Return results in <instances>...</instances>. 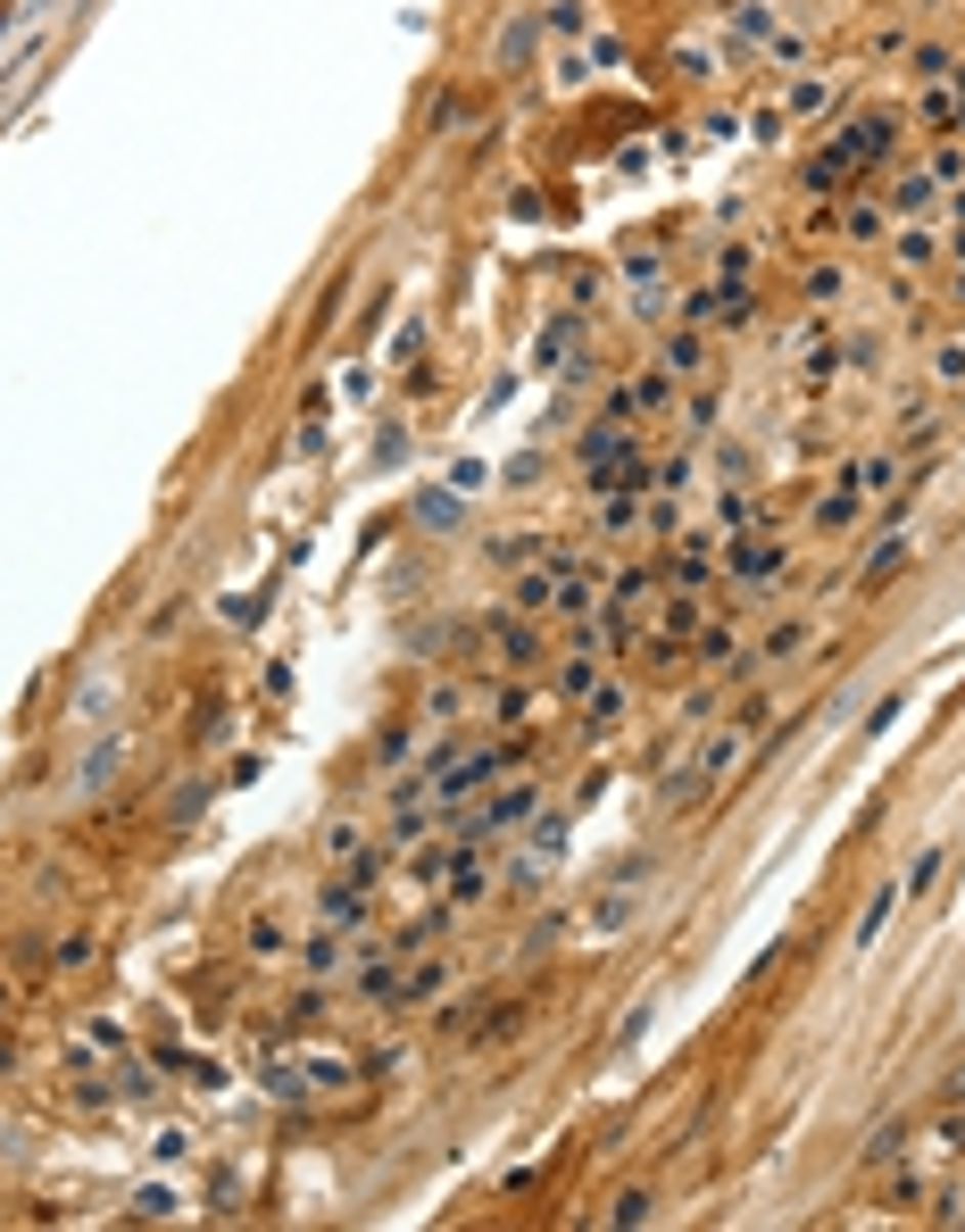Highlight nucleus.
<instances>
[{"label":"nucleus","instance_id":"nucleus-25","mask_svg":"<svg viewBox=\"0 0 965 1232\" xmlns=\"http://www.w3.org/2000/svg\"><path fill=\"white\" fill-rule=\"evenodd\" d=\"M9 1066H17V1041H9V1032H0V1074H9Z\"/></svg>","mask_w":965,"mask_h":1232},{"label":"nucleus","instance_id":"nucleus-10","mask_svg":"<svg viewBox=\"0 0 965 1232\" xmlns=\"http://www.w3.org/2000/svg\"><path fill=\"white\" fill-rule=\"evenodd\" d=\"M765 26H775V9H765V0H749V9H733V34H741V42H765Z\"/></svg>","mask_w":965,"mask_h":1232},{"label":"nucleus","instance_id":"nucleus-2","mask_svg":"<svg viewBox=\"0 0 965 1232\" xmlns=\"http://www.w3.org/2000/svg\"><path fill=\"white\" fill-rule=\"evenodd\" d=\"M350 992H358V1000H400V966H392V958H366Z\"/></svg>","mask_w":965,"mask_h":1232},{"label":"nucleus","instance_id":"nucleus-21","mask_svg":"<svg viewBox=\"0 0 965 1232\" xmlns=\"http://www.w3.org/2000/svg\"><path fill=\"white\" fill-rule=\"evenodd\" d=\"M666 366H674V376H683V366H699V334H674V342H666Z\"/></svg>","mask_w":965,"mask_h":1232},{"label":"nucleus","instance_id":"nucleus-3","mask_svg":"<svg viewBox=\"0 0 965 1232\" xmlns=\"http://www.w3.org/2000/svg\"><path fill=\"white\" fill-rule=\"evenodd\" d=\"M699 791H707V775H699V766H683V775H666V783H658V808H674V817H683V808H699Z\"/></svg>","mask_w":965,"mask_h":1232},{"label":"nucleus","instance_id":"nucleus-4","mask_svg":"<svg viewBox=\"0 0 965 1232\" xmlns=\"http://www.w3.org/2000/svg\"><path fill=\"white\" fill-rule=\"evenodd\" d=\"M890 916H898V883H882V891H874V908H866V924H858V950H874V941L890 933Z\"/></svg>","mask_w":965,"mask_h":1232},{"label":"nucleus","instance_id":"nucleus-24","mask_svg":"<svg viewBox=\"0 0 965 1232\" xmlns=\"http://www.w3.org/2000/svg\"><path fill=\"white\" fill-rule=\"evenodd\" d=\"M932 366H940V376H949V384H957V376H965V342H957V350H940V358H932Z\"/></svg>","mask_w":965,"mask_h":1232},{"label":"nucleus","instance_id":"nucleus-23","mask_svg":"<svg viewBox=\"0 0 965 1232\" xmlns=\"http://www.w3.org/2000/svg\"><path fill=\"white\" fill-rule=\"evenodd\" d=\"M799 642H807V625H775V642H765V658H791Z\"/></svg>","mask_w":965,"mask_h":1232},{"label":"nucleus","instance_id":"nucleus-8","mask_svg":"<svg viewBox=\"0 0 965 1232\" xmlns=\"http://www.w3.org/2000/svg\"><path fill=\"white\" fill-rule=\"evenodd\" d=\"M591 684H600V658H566V666H558V692H566V700H583Z\"/></svg>","mask_w":965,"mask_h":1232},{"label":"nucleus","instance_id":"nucleus-16","mask_svg":"<svg viewBox=\"0 0 965 1232\" xmlns=\"http://www.w3.org/2000/svg\"><path fill=\"white\" fill-rule=\"evenodd\" d=\"M849 483H866V491H890V483H898V467H890V458H858V475H849Z\"/></svg>","mask_w":965,"mask_h":1232},{"label":"nucleus","instance_id":"nucleus-19","mask_svg":"<svg viewBox=\"0 0 965 1232\" xmlns=\"http://www.w3.org/2000/svg\"><path fill=\"white\" fill-rule=\"evenodd\" d=\"M134 1207H142V1216H175V1207H183V1199H175V1191H167V1183H142V1199H134Z\"/></svg>","mask_w":965,"mask_h":1232},{"label":"nucleus","instance_id":"nucleus-1","mask_svg":"<svg viewBox=\"0 0 965 1232\" xmlns=\"http://www.w3.org/2000/svg\"><path fill=\"white\" fill-rule=\"evenodd\" d=\"M890 142H898V126L882 108H866V117H849V134H841V159L849 167H866V159H890Z\"/></svg>","mask_w":965,"mask_h":1232},{"label":"nucleus","instance_id":"nucleus-20","mask_svg":"<svg viewBox=\"0 0 965 1232\" xmlns=\"http://www.w3.org/2000/svg\"><path fill=\"white\" fill-rule=\"evenodd\" d=\"M898 1141H908V1125H882V1133H874V1141H866V1157H874V1165H882V1157H898Z\"/></svg>","mask_w":965,"mask_h":1232},{"label":"nucleus","instance_id":"nucleus-14","mask_svg":"<svg viewBox=\"0 0 965 1232\" xmlns=\"http://www.w3.org/2000/svg\"><path fill=\"white\" fill-rule=\"evenodd\" d=\"M775 559H783L775 541H757V549H733V567H741V575H775Z\"/></svg>","mask_w":965,"mask_h":1232},{"label":"nucleus","instance_id":"nucleus-5","mask_svg":"<svg viewBox=\"0 0 965 1232\" xmlns=\"http://www.w3.org/2000/svg\"><path fill=\"white\" fill-rule=\"evenodd\" d=\"M525 817H533V791L517 783V791H499V808L483 817V833H508V825H525Z\"/></svg>","mask_w":965,"mask_h":1232},{"label":"nucleus","instance_id":"nucleus-17","mask_svg":"<svg viewBox=\"0 0 965 1232\" xmlns=\"http://www.w3.org/2000/svg\"><path fill=\"white\" fill-rule=\"evenodd\" d=\"M550 26H558V34H583V0H558V9H541V34H550Z\"/></svg>","mask_w":965,"mask_h":1232},{"label":"nucleus","instance_id":"nucleus-11","mask_svg":"<svg viewBox=\"0 0 965 1232\" xmlns=\"http://www.w3.org/2000/svg\"><path fill=\"white\" fill-rule=\"evenodd\" d=\"M890 209H898V217H916V209H932V183H924V175H908V183H898V192H890Z\"/></svg>","mask_w":965,"mask_h":1232},{"label":"nucleus","instance_id":"nucleus-18","mask_svg":"<svg viewBox=\"0 0 965 1232\" xmlns=\"http://www.w3.org/2000/svg\"><path fill=\"white\" fill-rule=\"evenodd\" d=\"M940 867H949V857H940V849H924L916 867H908V883H898V891H932V875H940Z\"/></svg>","mask_w":965,"mask_h":1232},{"label":"nucleus","instance_id":"nucleus-12","mask_svg":"<svg viewBox=\"0 0 965 1232\" xmlns=\"http://www.w3.org/2000/svg\"><path fill=\"white\" fill-rule=\"evenodd\" d=\"M832 108V84H791V117H824Z\"/></svg>","mask_w":965,"mask_h":1232},{"label":"nucleus","instance_id":"nucleus-7","mask_svg":"<svg viewBox=\"0 0 965 1232\" xmlns=\"http://www.w3.org/2000/svg\"><path fill=\"white\" fill-rule=\"evenodd\" d=\"M366 916V891L358 883H325V924H358Z\"/></svg>","mask_w":965,"mask_h":1232},{"label":"nucleus","instance_id":"nucleus-22","mask_svg":"<svg viewBox=\"0 0 965 1232\" xmlns=\"http://www.w3.org/2000/svg\"><path fill=\"white\" fill-rule=\"evenodd\" d=\"M616 1224H650V1191H624V1199H616Z\"/></svg>","mask_w":965,"mask_h":1232},{"label":"nucleus","instance_id":"nucleus-13","mask_svg":"<svg viewBox=\"0 0 965 1232\" xmlns=\"http://www.w3.org/2000/svg\"><path fill=\"white\" fill-rule=\"evenodd\" d=\"M650 1024H658V1000H641V1008H632V1016L616 1024V1050H632V1041H641V1032H650Z\"/></svg>","mask_w":965,"mask_h":1232},{"label":"nucleus","instance_id":"nucleus-6","mask_svg":"<svg viewBox=\"0 0 965 1232\" xmlns=\"http://www.w3.org/2000/svg\"><path fill=\"white\" fill-rule=\"evenodd\" d=\"M591 733H608V724H624V684H591Z\"/></svg>","mask_w":965,"mask_h":1232},{"label":"nucleus","instance_id":"nucleus-15","mask_svg":"<svg viewBox=\"0 0 965 1232\" xmlns=\"http://www.w3.org/2000/svg\"><path fill=\"white\" fill-rule=\"evenodd\" d=\"M117 750H125V742H117V733H108V742L92 750V766H84V791H100V783H108V766H117Z\"/></svg>","mask_w":965,"mask_h":1232},{"label":"nucleus","instance_id":"nucleus-9","mask_svg":"<svg viewBox=\"0 0 965 1232\" xmlns=\"http://www.w3.org/2000/svg\"><path fill=\"white\" fill-rule=\"evenodd\" d=\"M624 924H632V899H600V908H591V933H600V941H616Z\"/></svg>","mask_w":965,"mask_h":1232}]
</instances>
